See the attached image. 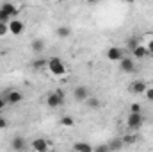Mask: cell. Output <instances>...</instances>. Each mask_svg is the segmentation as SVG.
Segmentation results:
<instances>
[{
    "label": "cell",
    "mask_w": 153,
    "mask_h": 152,
    "mask_svg": "<svg viewBox=\"0 0 153 152\" xmlns=\"http://www.w3.org/2000/svg\"><path fill=\"white\" fill-rule=\"evenodd\" d=\"M7 125H9V122H7V118H5V116H2V114H0V129H5V127H7Z\"/></svg>",
    "instance_id": "f1b7e54d"
},
{
    "label": "cell",
    "mask_w": 153,
    "mask_h": 152,
    "mask_svg": "<svg viewBox=\"0 0 153 152\" xmlns=\"http://www.w3.org/2000/svg\"><path fill=\"white\" fill-rule=\"evenodd\" d=\"M141 111H143L141 104H137V102H135V104H132V106H130V113H141Z\"/></svg>",
    "instance_id": "4316f807"
},
{
    "label": "cell",
    "mask_w": 153,
    "mask_h": 152,
    "mask_svg": "<svg viewBox=\"0 0 153 152\" xmlns=\"http://www.w3.org/2000/svg\"><path fill=\"white\" fill-rule=\"evenodd\" d=\"M20 2H23V0H20Z\"/></svg>",
    "instance_id": "836d02e7"
},
{
    "label": "cell",
    "mask_w": 153,
    "mask_h": 152,
    "mask_svg": "<svg viewBox=\"0 0 153 152\" xmlns=\"http://www.w3.org/2000/svg\"><path fill=\"white\" fill-rule=\"evenodd\" d=\"M128 2H135V0H128Z\"/></svg>",
    "instance_id": "1f68e13d"
},
{
    "label": "cell",
    "mask_w": 153,
    "mask_h": 152,
    "mask_svg": "<svg viewBox=\"0 0 153 152\" xmlns=\"http://www.w3.org/2000/svg\"><path fill=\"white\" fill-rule=\"evenodd\" d=\"M11 149H13V150H25V149H27V141H25V138H22V136L13 138V141H11Z\"/></svg>",
    "instance_id": "4fadbf2b"
},
{
    "label": "cell",
    "mask_w": 153,
    "mask_h": 152,
    "mask_svg": "<svg viewBox=\"0 0 153 152\" xmlns=\"http://www.w3.org/2000/svg\"><path fill=\"white\" fill-rule=\"evenodd\" d=\"M32 68H34V70H43V68H46V59H43V57L34 59V61H32Z\"/></svg>",
    "instance_id": "d6986e66"
},
{
    "label": "cell",
    "mask_w": 153,
    "mask_h": 152,
    "mask_svg": "<svg viewBox=\"0 0 153 152\" xmlns=\"http://www.w3.org/2000/svg\"><path fill=\"white\" fill-rule=\"evenodd\" d=\"M30 47H32V52H34V54H41V52L45 50V41H43V39H34V41L30 43Z\"/></svg>",
    "instance_id": "e0dca14e"
},
{
    "label": "cell",
    "mask_w": 153,
    "mask_h": 152,
    "mask_svg": "<svg viewBox=\"0 0 153 152\" xmlns=\"http://www.w3.org/2000/svg\"><path fill=\"white\" fill-rule=\"evenodd\" d=\"M62 104H64V91L57 90V91L48 93V97H46V106H48V108L57 109V108H61Z\"/></svg>",
    "instance_id": "7a4b0ae2"
},
{
    "label": "cell",
    "mask_w": 153,
    "mask_h": 152,
    "mask_svg": "<svg viewBox=\"0 0 153 152\" xmlns=\"http://www.w3.org/2000/svg\"><path fill=\"white\" fill-rule=\"evenodd\" d=\"M23 31H25V23L22 20H18V18H11V22H9V34L22 36Z\"/></svg>",
    "instance_id": "277c9868"
},
{
    "label": "cell",
    "mask_w": 153,
    "mask_h": 152,
    "mask_svg": "<svg viewBox=\"0 0 153 152\" xmlns=\"http://www.w3.org/2000/svg\"><path fill=\"white\" fill-rule=\"evenodd\" d=\"M0 22H5V23H9V22H11V16H9L4 9H0Z\"/></svg>",
    "instance_id": "d4e9b609"
},
{
    "label": "cell",
    "mask_w": 153,
    "mask_h": 152,
    "mask_svg": "<svg viewBox=\"0 0 153 152\" xmlns=\"http://www.w3.org/2000/svg\"><path fill=\"white\" fill-rule=\"evenodd\" d=\"M46 68H48V72L53 77H64L66 72H68L64 61L59 59V57H50V59H46Z\"/></svg>",
    "instance_id": "6da1fadb"
},
{
    "label": "cell",
    "mask_w": 153,
    "mask_h": 152,
    "mask_svg": "<svg viewBox=\"0 0 153 152\" xmlns=\"http://www.w3.org/2000/svg\"><path fill=\"white\" fill-rule=\"evenodd\" d=\"M137 45H139V38H137V36H132V38L126 41V48H128V52H132Z\"/></svg>",
    "instance_id": "ffe728a7"
},
{
    "label": "cell",
    "mask_w": 153,
    "mask_h": 152,
    "mask_svg": "<svg viewBox=\"0 0 153 152\" xmlns=\"http://www.w3.org/2000/svg\"><path fill=\"white\" fill-rule=\"evenodd\" d=\"M119 70L123 72V74H134L135 72V63H134V57H123L121 61H119Z\"/></svg>",
    "instance_id": "52a82bcc"
},
{
    "label": "cell",
    "mask_w": 153,
    "mask_h": 152,
    "mask_svg": "<svg viewBox=\"0 0 153 152\" xmlns=\"http://www.w3.org/2000/svg\"><path fill=\"white\" fill-rule=\"evenodd\" d=\"M5 100H7V104H20L23 100V95L18 90H11L5 93Z\"/></svg>",
    "instance_id": "9c48e42d"
},
{
    "label": "cell",
    "mask_w": 153,
    "mask_h": 152,
    "mask_svg": "<svg viewBox=\"0 0 153 152\" xmlns=\"http://www.w3.org/2000/svg\"><path fill=\"white\" fill-rule=\"evenodd\" d=\"M105 56H107L109 61H112V63H119V61L125 57V52H123V48H119V47H109L107 52H105Z\"/></svg>",
    "instance_id": "5b68a950"
},
{
    "label": "cell",
    "mask_w": 153,
    "mask_h": 152,
    "mask_svg": "<svg viewBox=\"0 0 153 152\" xmlns=\"http://www.w3.org/2000/svg\"><path fill=\"white\" fill-rule=\"evenodd\" d=\"M48 2H55V0H48Z\"/></svg>",
    "instance_id": "d6a6232c"
},
{
    "label": "cell",
    "mask_w": 153,
    "mask_h": 152,
    "mask_svg": "<svg viewBox=\"0 0 153 152\" xmlns=\"http://www.w3.org/2000/svg\"><path fill=\"white\" fill-rule=\"evenodd\" d=\"M109 150V145H98V147H94L93 152H107Z\"/></svg>",
    "instance_id": "83f0119b"
},
{
    "label": "cell",
    "mask_w": 153,
    "mask_h": 152,
    "mask_svg": "<svg viewBox=\"0 0 153 152\" xmlns=\"http://www.w3.org/2000/svg\"><path fill=\"white\" fill-rule=\"evenodd\" d=\"M61 125H62V127L71 129V127L75 125V118H73V116H70V114H66V116H62V118H61Z\"/></svg>",
    "instance_id": "ac0fdd59"
},
{
    "label": "cell",
    "mask_w": 153,
    "mask_h": 152,
    "mask_svg": "<svg viewBox=\"0 0 153 152\" xmlns=\"http://www.w3.org/2000/svg\"><path fill=\"white\" fill-rule=\"evenodd\" d=\"M5 104H7L5 97H0V114H2V109H5Z\"/></svg>",
    "instance_id": "f546056e"
},
{
    "label": "cell",
    "mask_w": 153,
    "mask_h": 152,
    "mask_svg": "<svg viewBox=\"0 0 153 152\" xmlns=\"http://www.w3.org/2000/svg\"><path fill=\"white\" fill-rule=\"evenodd\" d=\"M30 147H32V150H36V152H46L50 149V145H48V141H46L45 138H36V140L30 143Z\"/></svg>",
    "instance_id": "30bf717a"
},
{
    "label": "cell",
    "mask_w": 153,
    "mask_h": 152,
    "mask_svg": "<svg viewBox=\"0 0 153 152\" xmlns=\"http://www.w3.org/2000/svg\"><path fill=\"white\" fill-rule=\"evenodd\" d=\"M7 34H9V23L0 22V38H4V36H7Z\"/></svg>",
    "instance_id": "603a6c76"
},
{
    "label": "cell",
    "mask_w": 153,
    "mask_h": 152,
    "mask_svg": "<svg viewBox=\"0 0 153 152\" xmlns=\"http://www.w3.org/2000/svg\"><path fill=\"white\" fill-rule=\"evenodd\" d=\"M0 9H4V11H5V13L11 16V18H16V16H18V13H20V9H18L14 4H11V2H5V4H2V5H0Z\"/></svg>",
    "instance_id": "7c38bea8"
},
{
    "label": "cell",
    "mask_w": 153,
    "mask_h": 152,
    "mask_svg": "<svg viewBox=\"0 0 153 152\" xmlns=\"http://www.w3.org/2000/svg\"><path fill=\"white\" fill-rule=\"evenodd\" d=\"M146 88H148L146 81H143V79H137V81H134V82L128 86V91H130V93H134V95H144Z\"/></svg>",
    "instance_id": "8992f818"
},
{
    "label": "cell",
    "mask_w": 153,
    "mask_h": 152,
    "mask_svg": "<svg viewBox=\"0 0 153 152\" xmlns=\"http://www.w3.org/2000/svg\"><path fill=\"white\" fill-rule=\"evenodd\" d=\"M144 95H146V99H148V100H152V102H153V84H152V86H148V88H146Z\"/></svg>",
    "instance_id": "484cf974"
},
{
    "label": "cell",
    "mask_w": 153,
    "mask_h": 152,
    "mask_svg": "<svg viewBox=\"0 0 153 152\" xmlns=\"http://www.w3.org/2000/svg\"><path fill=\"white\" fill-rule=\"evenodd\" d=\"M125 143H123V140H114L112 143H109V150H117V149H121Z\"/></svg>",
    "instance_id": "7402d4cb"
},
{
    "label": "cell",
    "mask_w": 153,
    "mask_h": 152,
    "mask_svg": "<svg viewBox=\"0 0 153 152\" xmlns=\"http://www.w3.org/2000/svg\"><path fill=\"white\" fill-rule=\"evenodd\" d=\"M94 147H91L89 143H84V141H76L75 145H73V150L76 152H93Z\"/></svg>",
    "instance_id": "9a60e30c"
},
{
    "label": "cell",
    "mask_w": 153,
    "mask_h": 152,
    "mask_svg": "<svg viewBox=\"0 0 153 152\" xmlns=\"http://www.w3.org/2000/svg\"><path fill=\"white\" fill-rule=\"evenodd\" d=\"M89 95H91V91H89L87 86H76L75 90H73V99H75L76 102H85Z\"/></svg>",
    "instance_id": "ba28073f"
},
{
    "label": "cell",
    "mask_w": 153,
    "mask_h": 152,
    "mask_svg": "<svg viewBox=\"0 0 153 152\" xmlns=\"http://www.w3.org/2000/svg\"><path fill=\"white\" fill-rule=\"evenodd\" d=\"M146 48H148V54L153 56V36H146Z\"/></svg>",
    "instance_id": "cb8c5ba5"
},
{
    "label": "cell",
    "mask_w": 153,
    "mask_h": 152,
    "mask_svg": "<svg viewBox=\"0 0 153 152\" xmlns=\"http://www.w3.org/2000/svg\"><path fill=\"white\" fill-rule=\"evenodd\" d=\"M55 34H57V38H70L71 36V29L70 27H66V25H61V27H57V31H55Z\"/></svg>",
    "instance_id": "5bb4252c"
},
{
    "label": "cell",
    "mask_w": 153,
    "mask_h": 152,
    "mask_svg": "<svg viewBox=\"0 0 153 152\" xmlns=\"http://www.w3.org/2000/svg\"><path fill=\"white\" fill-rule=\"evenodd\" d=\"M121 140H123V143H125V145H132V143H135V141H137V136H135V134H125Z\"/></svg>",
    "instance_id": "44dd1931"
},
{
    "label": "cell",
    "mask_w": 153,
    "mask_h": 152,
    "mask_svg": "<svg viewBox=\"0 0 153 152\" xmlns=\"http://www.w3.org/2000/svg\"><path fill=\"white\" fill-rule=\"evenodd\" d=\"M85 104H87L89 109H100V99H96L94 95H89L87 100H85Z\"/></svg>",
    "instance_id": "2e32d148"
},
{
    "label": "cell",
    "mask_w": 153,
    "mask_h": 152,
    "mask_svg": "<svg viewBox=\"0 0 153 152\" xmlns=\"http://www.w3.org/2000/svg\"><path fill=\"white\" fill-rule=\"evenodd\" d=\"M130 54L134 56V59H144L146 56H150V54H148V48H146V45H141V43H139V45H137V47H135V48H134Z\"/></svg>",
    "instance_id": "8fae6325"
},
{
    "label": "cell",
    "mask_w": 153,
    "mask_h": 152,
    "mask_svg": "<svg viewBox=\"0 0 153 152\" xmlns=\"http://www.w3.org/2000/svg\"><path fill=\"white\" fill-rule=\"evenodd\" d=\"M84 2H87V4H91V5H93V4H96L98 0H84Z\"/></svg>",
    "instance_id": "4dcf8cb0"
},
{
    "label": "cell",
    "mask_w": 153,
    "mask_h": 152,
    "mask_svg": "<svg viewBox=\"0 0 153 152\" xmlns=\"http://www.w3.org/2000/svg\"><path fill=\"white\" fill-rule=\"evenodd\" d=\"M143 123H144V118H143V114L141 113H130L128 114V118H126V127L130 129V131H139L141 127H143Z\"/></svg>",
    "instance_id": "3957f363"
}]
</instances>
